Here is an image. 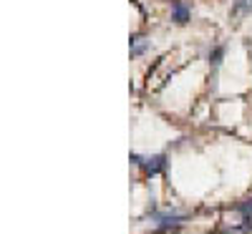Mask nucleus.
<instances>
[{
    "instance_id": "20e7f679",
    "label": "nucleus",
    "mask_w": 252,
    "mask_h": 234,
    "mask_svg": "<svg viewBox=\"0 0 252 234\" xmlns=\"http://www.w3.org/2000/svg\"><path fill=\"white\" fill-rule=\"evenodd\" d=\"M146 48H149V43H146L141 35H134V38H131V56H141Z\"/></svg>"
},
{
    "instance_id": "423d86ee",
    "label": "nucleus",
    "mask_w": 252,
    "mask_h": 234,
    "mask_svg": "<svg viewBox=\"0 0 252 234\" xmlns=\"http://www.w3.org/2000/svg\"><path fill=\"white\" fill-rule=\"evenodd\" d=\"M237 211H240V214H245V217H252V199L245 202V204H237Z\"/></svg>"
},
{
    "instance_id": "f03ea898",
    "label": "nucleus",
    "mask_w": 252,
    "mask_h": 234,
    "mask_svg": "<svg viewBox=\"0 0 252 234\" xmlns=\"http://www.w3.org/2000/svg\"><path fill=\"white\" fill-rule=\"evenodd\" d=\"M141 169H144L146 176H154V174H159V172H164V169H166V156L164 154H157L152 159H144Z\"/></svg>"
},
{
    "instance_id": "7ed1b4c3",
    "label": "nucleus",
    "mask_w": 252,
    "mask_h": 234,
    "mask_svg": "<svg viewBox=\"0 0 252 234\" xmlns=\"http://www.w3.org/2000/svg\"><path fill=\"white\" fill-rule=\"evenodd\" d=\"M172 20H177L179 26L189 20V8L182 3V0H174V3H172Z\"/></svg>"
},
{
    "instance_id": "39448f33",
    "label": "nucleus",
    "mask_w": 252,
    "mask_h": 234,
    "mask_svg": "<svg viewBox=\"0 0 252 234\" xmlns=\"http://www.w3.org/2000/svg\"><path fill=\"white\" fill-rule=\"evenodd\" d=\"M222 56H224V46H217L212 53H209V63H212V68H217L222 63Z\"/></svg>"
},
{
    "instance_id": "f257e3e1",
    "label": "nucleus",
    "mask_w": 252,
    "mask_h": 234,
    "mask_svg": "<svg viewBox=\"0 0 252 234\" xmlns=\"http://www.w3.org/2000/svg\"><path fill=\"white\" fill-rule=\"evenodd\" d=\"M187 217L184 214H177V211H159L154 214V222H159V229H172V227H179Z\"/></svg>"
}]
</instances>
